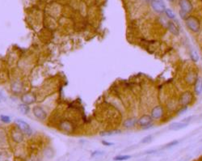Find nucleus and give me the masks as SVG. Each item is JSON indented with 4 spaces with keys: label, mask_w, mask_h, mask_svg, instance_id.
I'll list each match as a JSON object with an SVG mask.
<instances>
[{
    "label": "nucleus",
    "mask_w": 202,
    "mask_h": 161,
    "mask_svg": "<svg viewBox=\"0 0 202 161\" xmlns=\"http://www.w3.org/2000/svg\"><path fill=\"white\" fill-rule=\"evenodd\" d=\"M185 24L187 27L191 32L197 33L200 30V20L194 16H189L185 20Z\"/></svg>",
    "instance_id": "nucleus-1"
},
{
    "label": "nucleus",
    "mask_w": 202,
    "mask_h": 161,
    "mask_svg": "<svg viewBox=\"0 0 202 161\" xmlns=\"http://www.w3.org/2000/svg\"><path fill=\"white\" fill-rule=\"evenodd\" d=\"M15 123L16 124V126H18V128L21 131L23 132L24 134L26 135L30 136L32 135V130L31 128L29 125L26 122H24L23 120L22 119H16L15 120Z\"/></svg>",
    "instance_id": "nucleus-2"
},
{
    "label": "nucleus",
    "mask_w": 202,
    "mask_h": 161,
    "mask_svg": "<svg viewBox=\"0 0 202 161\" xmlns=\"http://www.w3.org/2000/svg\"><path fill=\"white\" fill-rule=\"evenodd\" d=\"M193 101V95L190 91H185L180 95L179 101L182 106H188Z\"/></svg>",
    "instance_id": "nucleus-3"
},
{
    "label": "nucleus",
    "mask_w": 202,
    "mask_h": 161,
    "mask_svg": "<svg viewBox=\"0 0 202 161\" xmlns=\"http://www.w3.org/2000/svg\"><path fill=\"white\" fill-rule=\"evenodd\" d=\"M150 6H151L152 9L157 13L161 14V13L165 12L166 7L164 2H163V0H151Z\"/></svg>",
    "instance_id": "nucleus-4"
},
{
    "label": "nucleus",
    "mask_w": 202,
    "mask_h": 161,
    "mask_svg": "<svg viewBox=\"0 0 202 161\" xmlns=\"http://www.w3.org/2000/svg\"><path fill=\"white\" fill-rule=\"evenodd\" d=\"M179 6L180 7V10L184 11L188 14L193 12V5L190 0H179Z\"/></svg>",
    "instance_id": "nucleus-5"
},
{
    "label": "nucleus",
    "mask_w": 202,
    "mask_h": 161,
    "mask_svg": "<svg viewBox=\"0 0 202 161\" xmlns=\"http://www.w3.org/2000/svg\"><path fill=\"white\" fill-rule=\"evenodd\" d=\"M32 112H33L35 117L40 121H44L47 117V113L43 108L40 107V106H35L34 108H32Z\"/></svg>",
    "instance_id": "nucleus-6"
},
{
    "label": "nucleus",
    "mask_w": 202,
    "mask_h": 161,
    "mask_svg": "<svg viewBox=\"0 0 202 161\" xmlns=\"http://www.w3.org/2000/svg\"><path fill=\"white\" fill-rule=\"evenodd\" d=\"M152 122H153V118L151 116L148 115V114H144L139 119H138V125L142 128H143L148 125L151 124Z\"/></svg>",
    "instance_id": "nucleus-7"
},
{
    "label": "nucleus",
    "mask_w": 202,
    "mask_h": 161,
    "mask_svg": "<svg viewBox=\"0 0 202 161\" xmlns=\"http://www.w3.org/2000/svg\"><path fill=\"white\" fill-rule=\"evenodd\" d=\"M150 116L153 119L159 120L163 116V108L161 105H157L151 109Z\"/></svg>",
    "instance_id": "nucleus-8"
},
{
    "label": "nucleus",
    "mask_w": 202,
    "mask_h": 161,
    "mask_svg": "<svg viewBox=\"0 0 202 161\" xmlns=\"http://www.w3.org/2000/svg\"><path fill=\"white\" fill-rule=\"evenodd\" d=\"M36 97H35L34 95L32 94V93H27V94L23 95L22 97H21V101L23 102V104H32L34 103L36 101Z\"/></svg>",
    "instance_id": "nucleus-9"
},
{
    "label": "nucleus",
    "mask_w": 202,
    "mask_h": 161,
    "mask_svg": "<svg viewBox=\"0 0 202 161\" xmlns=\"http://www.w3.org/2000/svg\"><path fill=\"white\" fill-rule=\"evenodd\" d=\"M188 126V123H184V122H172L171 124H170L169 126V130H174V131H176V130H182L187 127Z\"/></svg>",
    "instance_id": "nucleus-10"
},
{
    "label": "nucleus",
    "mask_w": 202,
    "mask_h": 161,
    "mask_svg": "<svg viewBox=\"0 0 202 161\" xmlns=\"http://www.w3.org/2000/svg\"><path fill=\"white\" fill-rule=\"evenodd\" d=\"M168 28L170 31V32L174 36H179V30L177 25L173 22V21H168Z\"/></svg>",
    "instance_id": "nucleus-11"
},
{
    "label": "nucleus",
    "mask_w": 202,
    "mask_h": 161,
    "mask_svg": "<svg viewBox=\"0 0 202 161\" xmlns=\"http://www.w3.org/2000/svg\"><path fill=\"white\" fill-rule=\"evenodd\" d=\"M23 132L21 131L20 130H16L13 131L12 133V138H13V140L16 142V143H21L23 139Z\"/></svg>",
    "instance_id": "nucleus-12"
},
{
    "label": "nucleus",
    "mask_w": 202,
    "mask_h": 161,
    "mask_svg": "<svg viewBox=\"0 0 202 161\" xmlns=\"http://www.w3.org/2000/svg\"><path fill=\"white\" fill-rule=\"evenodd\" d=\"M136 124H138V119L135 117H130V118H128L124 121L123 126L127 129H129V128L135 126Z\"/></svg>",
    "instance_id": "nucleus-13"
},
{
    "label": "nucleus",
    "mask_w": 202,
    "mask_h": 161,
    "mask_svg": "<svg viewBox=\"0 0 202 161\" xmlns=\"http://www.w3.org/2000/svg\"><path fill=\"white\" fill-rule=\"evenodd\" d=\"M197 73H195L194 71H189V73L185 77V80L189 84H195L196 81L197 79Z\"/></svg>",
    "instance_id": "nucleus-14"
},
{
    "label": "nucleus",
    "mask_w": 202,
    "mask_h": 161,
    "mask_svg": "<svg viewBox=\"0 0 202 161\" xmlns=\"http://www.w3.org/2000/svg\"><path fill=\"white\" fill-rule=\"evenodd\" d=\"M194 91L196 92V95H200L202 92V78L201 77H198L197 81L195 83V87H194Z\"/></svg>",
    "instance_id": "nucleus-15"
},
{
    "label": "nucleus",
    "mask_w": 202,
    "mask_h": 161,
    "mask_svg": "<svg viewBox=\"0 0 202 161\" xmlns=\"http://www.w3.org/2000/svg\"><path fill=\"white\" fill-rule=\"evenodd\" d=\"M19 110H20V112L21 113H23V114L26 115V114L28 113V111H29L28 104H20V105H19Z\"/></svg>",
    "instance_id": "nucleus-16"
},
{
    "label": "nucleus",
    "mask_w": 202,
    "mask_h": 161,
    "mask_svg": "<svg viewBox=\"0 0 202 161\" xmlns=\"http://www.w3.org/2000/svg\"><path fill=\"white\" fill-rule=\"evenodd\" d=\"M131 158V156L129 155H120V156H117L113 158V159L115 161H124L128 160Z\"/></svg>",
    "instance_id": "nucleus-17"
},
{
    "label": "nucleus",
    "mask_w": 202,
    "mask_h": 161,
    "mask_svg": "<svg viewBox=\"0 0 202 161\" xmlns=\"http://www.w3.org/2000/svg\"><path fill=\"white\" fill-rule=\"evenodd\" d=\"M165 14L166 16H167V17L170 19V20H174V19L175 18V13L173 12L172 10L170 9V8H166Z\"/></svg>",
    "instance_id": "nucleus-18"
},
{
    "label": "nucleus",
    "mask_w": 202,
    "mask_h": 161,
    "mask_svg": "<svg viewBox=\"0 0 202 161\" xmlns=\"http://www.w3.org/2000/svg\"><path fill=\"white\" fill-rule=\"evenodd\" d=\"M118 133H121L120 130H109V131H104L100 134L101 136H112L114 134H117Z\"/></svg>",
    "instance_id": "nucleus-19"
},
{
    "label": "nucleus",
    "mask_w": 202,
    "mask_h": 161,
    "mask_svg": "<svg viewBox=\"0 0 202 161\" xmlns=\"http://www.w3.org/2000/svg\"><path fill=\"white\" fill-rule=\"evenodd\" d=\"M190 58L191 59L193 60V62H198V60H199V56H198V53L194 50H191L190 52Z\"/></svg>",
    "instance_id": "nucleus-20"
},
{
    "label": "nucleus",
    "mask_w": 202,
    "mask_h": 161,
    "mask_svg": "<svg viewBox=\"0 0 202 161\" xmlns=\"http://www.w3.org/2000/svg\"><path fill=\"white\" fill-rule=\"evenodd\" d=\"M0 119L3 123H9L11 122V117L7 115H1L0 116Z\"/></svg>",
    "instance_id": "nucleus-21"
},
{
    "label": "nucleus",
    "mask_w": 202,
    "mask_h": 161,
    "mask_svg": "<svg viewBox=\"0 0 202 161\" xmlns=\"http://www.w3.org/2000/svg\"><path fill=\"white\" fill-rule=\"evenodd\" d=\"M152 140V135H147L142 139L141 143H150Z\"/></svg>",
    "instance_id": "nucleus-22"
},
{
    "label": "nucleus",
    "mask_w": 202,
    "mask_h": 161,
    "mask_svg": "<svg viewBox=\"0 0 202 161\" xmlns=\"http://www.w3.org/2000/svg\"><path fill=\"white\" fill-rule=\"evenodd\" d=\"M179 16H180V18H181L182 20H185L188 18V13L184 12V11H182V10H179Z\"/></svg>",
    "instance_id": "nucleus-23"
},
{
    "label": "nucleus",
    "mask_w": 202,
    "mask_h": 161,
    "mask_svg": "<svg viewBox=\"0 0 202 161\" xmlns=\"http://www.w3.org/2000/svg\"><path fill=\"white\" fill-rule=\"evenodd\" d=\"M104 152H102V151H95V152H93L92 153V157H96V156H102V155L103 154Z\"/></svg>",
    "instance_id": "nucleus-24"
},
{
    "label": "nucleus",
    "mask_w": 202,
    "mask_h": 161,
    "mask_svg": "<svg viewBox=\"0 0 202 161\" xmlns=\"http://www.w3.org/2000/svg\"><path fill=\"white\" fill-rule=\"evenodd\" d=\"M179 143V141L178 140H174V141H171V143H168L167 145H166V147H174V146H176L177 144Z\"/></svg>",
    "instance_id": "nucleus-25"
},
{
    "label": "nucleus",
    "mask_w": 202,
    "mask_h": 161,
    "mask_svg": "<svg viewBox=\"0 0 202 161\" xmlns=\"http://www.w3.org/2000/svg\"><path fill=\"white\" fill-rule=\"evenodd\" d=\"M188 110V106H183L179 111H178V115H181Z\"/></svg>",
    "instance_id": "nucleus-26"
},
{
    "label": "nucleus",
    "mask_w": 202,
    "mask_h": 161,
    "mask_svg": "<svg viewBox=\"0 0 202 161\" xmlns=\"http://www.w3.org/2000/svg\"><path fill=\"white\" fill-rule=\"evenodd\" d=\"M193 116H189V117H185V118H184V119L182 120L181 122H184V123H189V122H190L191 120L193 119Z\"/></svg>",
    "instance_id": "nucleus-27"
},
{
    "label": "nucleus",
    "mask_w": 202,
    "mask_h": 161,
    "mask_svg": "<svg viewBox=\"0 0 202 161\" xmlns=\"http://www.w3.org/2000/svg\"><path fill=\"white\" fill-rule=\"evenodd\" d=\"M102 144L104 146H107V147H110V146L114 145V143H109V142H107V141H104V140L102 141Z\"/></svg>",
    "instance_id": "nucleus-28"
},
{
    "label": "nucleus",
    "mask_w": 202,
    "mask_h": 161,
    "mask_svg": "<svg viewBox=\"0 0 202 161\" xmlns=\"http://www.w3.org/2000/svg\"><path fill=\"white\" fill-rule=\"evenodd\" d=\"M153 126H154V125H153V123H151V124L148 125V126H146L143 127L142 129L143 130H148V129H150V128H152Z\"/></svg>",
    "instance_id": "nucleus-29"
},
{
    "label": "nucleus",
    "mask_w": 202,
    "mask_h": 161,
    "mask_svg": "<svg viewBox=\"0 0 202 161\" xmlns=\"http://www.w3.org/2000/svg\"><path fill=\"white\" fill-rule=\"evenodd\" d=\"M158 152L157 150H150V151H147V152H146V154H153V153H155V152Z\"/></svg>",
    "instance_id": "nucleus-30"
},
{
    "label": "nucleus",
    "mask_w": 202,
    "mask_h": 161,
    "mask_svg": "<svg viewBox=\"0 0 202 161\" xmlns=\"http://www.w3.org/2000/svg\"><path fill=\"white\" fill-rule=\"evenodd\" d=\"M168 1H169V2H173L174 0H168Z\"/></svg>",
    "instance_id": "nucleus-31"
},
{
    "label": "nucleus",
    "mask_w": 202,
    "mask_h": 161,
    "mask_svg": "<svg viewBox=\"0 0 202 161\" xmlns=\"http://www.w3.org/2000/svg\"></svg>",
    "instance_id": "nucleus-32"
}]
</instances>
